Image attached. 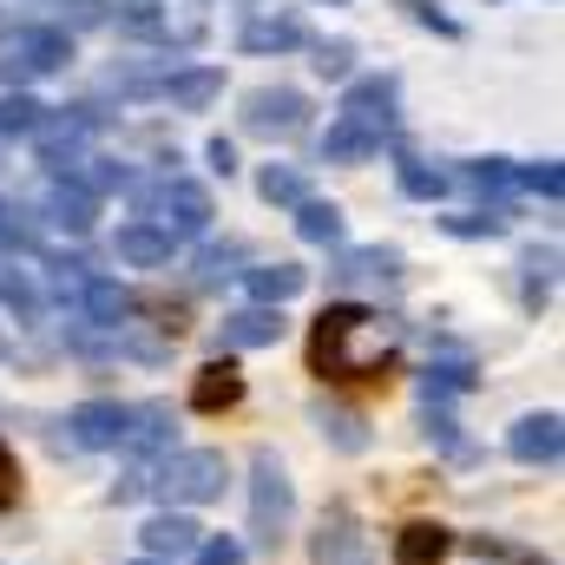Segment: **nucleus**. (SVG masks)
<instances>
[{"instance_id": "15", "label": "nucleus", "mask_w": 565, "mask_h": 565, "mask_svg": "<svg viewBox=\"0 0 565 565\" xmlns=\"http://www.w3.org/2000/svg\"><path fill=\"white\" fill-rule=\"evenodd\" d=\"M79 309H86V322H93V329H132V316H139L132 289H126V282H113V277H86Z\"/></svg>"}, {"instance_id": "44", "label": "nucleus", "mask_w": 565, "mask_h": 565, "mask_svg": "<svg viewBox=\"0 0 565 565\" xmlns=\"http://www.w3.org/2000/svg\"><path fill=\"white\" fill-rule=\"evenodd\" d=\"M132 565H164V559H132Z\"/></svg>"}, {"instance_id": "5", "label": "nucleus", "mask_w": 565, "mask_h": 565, "mask_svg": "<svg viewBox=\"0 0 565 565\" xmlns=\"http://www.w3.org/2000/svg\"><path fill=\"white\" fill-rule=\"evenodd\" d=\"M211 217H217V204H211V191H204L198 178H178V171H171V178L151 191V224L171 231V237H204Z\"/></svg>"}, {"instance_id": "12", "label": "nucleus", "mask_w": 565, "mask_h": 565, "mask_svg": "<svg viewBox=\"0 0 565 565\" xmlns=\"http://www.w3.org/2000/svg\"><path fill=\"white\" fill-rule=\"evenodd\" d=\"M113 250H119V264H132V270H164V264H171V250H178V237H171V231H158L151 217H132V224H119Z\"/></svg>"}, {"instance_id": "39", "label": "nucleus", "mask_w": 565, "mask_h": 565, "mask_svg": "<svg viewBox=\"0 0 565 565\" xmlns=\"http://www.w3.org/2000/svg\"><path fill=\"white\" fill-rule=\"evenodd\" d=\"M408 13L422 20L427 33H440V40H460V20H454V13H440V0H408Z\"/></svg>"}, {"instance_id": "11", "label": "nucleus", "mask_w": 565, "mask_h": 565, "mask_svg": "<svg viewBox=\"0 0 565 565\" xmlns=\"http://www.w3.org/2000/svg\"><path fill=\"white\" fill-rule=\"evenodd\" d=\"M145 559H191V553H198V540H204V526H198V520H191V513H178V507H171V513H151V520H145Z\"/></svg>"}, {"instance_id": "4", "label": "nucleus", "mask_w": 565, "mask_h": 565, "mask_svg": "<svg viewBox=\"0 0 565 565\" xmlns=\"http://www.w3.org/2000/svg\"><path fill=\"white\" fill-rule=\"evenodd\" d=\"M224 480H231V460L217 454V447H178L164 467H158V493L171 500V507H211V500H224Z\"/></svg>"}, {"instance_id": "26", "label": "nucleus", "mask_w": 565, "mask_h": 565, "mask_svg": "<svg viewBox=\"0 0 565 565\" xmlns=\"http://www.w3.org/2000/svg\"><path fill=\"white\" fill-rule=\"evenodd\" d=\"M335 277H375V282H402V250H349Z\"/></svg>"}, {"instance_id": "14", "label": "nucleus", "mask_w": 565, "mask_h": 565, "mask_svg": "<svg viewBox=\"0 0 565 565\" xmlns=\"http://www.w3.org/2000/svg\"><path fill=\"white\" fill-rule=\"evenodd\" d=\"M237 402H244V375H237L231 355H217V362H204V369L191 375V408H198V415H224V408H237Z\"/></svg>"}, {"instance_id": "13", "label": "nucleus", "mask_w": 565, "mask_h": 565, "mask_svg": "<svg viewBox=\"0 0 565 565\" xmlns=\"http://www.w3.org/2000/svg\"><path fill=\"white\" fill-rule=\"evenodd\" d=\"M66 427H73V440L93 447V454L126 447V408H119V402H79V408L66 415Z\"/></svg>"}, {"instance_id": "8", "label": "nucleus", "mask_w": 565, "mask_h": 565, "mask_svg": "<svg viewBox=\"0 0 565 565\" xmlns=\"http://www.w3.org/2000/svg\"><path fill=\"white\" fill-rule=\"evenodd\" d=\"M507 454H513V460H526V467H559V454H565L559 415H553V408L520 415V422L507 427Z\"/></svg>"}, {"instance_id": "25", "label": "nucleus", "mask_w": 565, "mask_h": 565, "mask_svg": "<svg viewBox=\"0 0 565 565\" xmlns=\"http://www.w3.org/2000/svg\"><path fill=\"white\" fill-rule=\"evenodd\" d=\"M46 119V106L33 93H0V139H33Z\"/></svg>"}, {"instance_id": "27", "label": "nucleus", "mask_w": 565, "mask_h": 565, "mask_svg": "<svg viewBox=\"0 0 565 565\" xmlns=\"http://www.w3.org/2000/svg\"><path fill=\"white\" fill-rule=\"evenodd\" d=\"M257 191H264V204H289V211L309 198V184H302L296 164H264V171H257Z\"/></svg>"}, {"instance_id": "6", "label": "nucleus", "mask_w": 565, "mask_h": 565, "mask_svg": "<svg viewBox=\"0 0 565 565\" xmlns=\"http://www.w3.org/2000/svg\"><path fill=\"white\" fill-rule=\"evenodd\" d=\"M237 119H244V132H257V139H296V132L309 126V99H302L296 86H250Z\"/></svg>"}, {"instance_id": "20", "label": "nucleus", "mask_w": 565, "mask_h": 565, "mask_svg": "<svg viewBox=\"0 0 565 565\" xmlns=\"http://www.w3.org/2000/svg\"><path fill=\"white\" fill-rule=\"evenodd\" d=\"M296 237H302V244H322V250H335V244L349 237V217H342V204H329V198H302V204H296Z\"/></svg>"}, {"instance_id": "18", "label": "nucleus", "mask_w": 565, "mask_h": 565, "mask_svg": "<svg viewBox=\"0 0 565 565\" xmlns=\"http://www.w3.org/2000/svg\"><path fill=\"white\" fill-rule=\"evenodd\" d=\"M93 217H99V198H93V191H79L73 178H60V184L46 191V224H60L66 237H86V231H93Z\"/></svg>"}, {"instance_id": "16", "label": "nucleus", "mask_w": 565, "mask_h": 565, "mask_svg": "<svg viewBox=\"0 0 565 565\" xmlns=\"http://www.w3.org/2000/svg\"><path fill=\"white\" fill-rule=\"evenodd\" d=\"M382 132H369V126H355V119H329V132H322V164H369L375 151H382Z\"/></svg>"}, {"instance_id": "41", "label": "nucleus", "mask_w": 565, "mask_h": 565, "mask_svg": "<svg viewBox=\"0 0 565 565\" xmlns=\"http://www.w3.org/2000/svg\"><path fill=\"white\" fill-rule=\"evenodd\" d=\"M20 500V460H13V447L0 440V507H13Z\"/></svg>"}, {"instance_id": "37", "label": "nucleus", "mask_w": 565, "mask_h": 565, "mask_svg": "<svg viewBox=\"0 0 565 565\" xmlns=\"http://www.w3.org/2000/svg\"><path fill=\"white\" fill-rule=\"evenodd\" d=\"M467 178H473L480 191H513V164H507V158H473Z\"/></svg>"}, {"instance_id": "10", "label": "nucleus", "mask_w": 565, "mask_h": 565, "mask_svg": "<svg viewBox=\"0 0 565 565\" xmlns=\"http://www.w3.org/2000/svg\"><path fill=\"white\" fill-rule=\"evenodd\" d=\"M151 93H158L164 106H178V113H204L211 99H224V66H178V73H164Z\"/></svg>"}, {"instance_id": "7", "label": "nucleus", "mask_w": 565, "mask_h": 565, "mask_svg": "<svg viewBox=\"0 0 565 565\" xmlns=\"http://www.w3.org/2000/svg\"><path fill=\"white\" fill-rule=\"evenodd\" d=\"M395 106H402V79H395V73H369V79H355V86H349L342 119H355V126H369V132L395 139Z\"/></svg>"}, {"instance_id": "40", "label": "nucleus", "mask_w": 565, "mask_h": 565, "mask_svg": "<svg viewBox=\"0 0 565 565\" xmlns=\"http://www.w3.org/2000/svg\"><path fill=\"white\" fill-rule=\"evenodd\" d=\"M231 264H244V250H237V244H224V250H204V264H198V277H204V282H217V277H237Z\"/></svg>"}, {"instance_id": "42", "label": "nucleus", "mask_w": 565, "mask_h": 565, "mask_svg": "<svg viewBox=\"0 0 565 565\" xmlns=\"http://www.w3.org/2000/svg\"><path fill=\"white\" fill-rule=\"evenodd\" d=\"M60 7H66L73 26H99V20H106V0H60ZM73 26H66V33H73Z\"/></svg>"}, {"instance_id": "33", "label": "nucleus", "mask_w": 565, "mask_h": 565, "mask_svg": "<svg viewBox=\"0 0 565 565\" xmlns=\"http://www.w3.org/2000/svg\"><path fill=\"white\" fill-rule=\"evenodd\" d=\"M440 231H447V237H500L507 217H500V211H454V217H440Z\"/></svg>"}, {"instance_id": "1", "label": "nucleus", "mask_w": 565, "mask_h": 565, "mask_svg": "<svg viewBox=\"0 0 565 565\" xmlns=\"http://www.w3.org/2000/svg\"><path fill=\"white\" fill-rule=\"evenodd\" d=\"M375 322H382V316H375V309H362V302H329V309L316 316V335H309L316 369H322V375H335V382H369V375H382V369H388V355L355 349Z\"/></svg>"}, {"instance_id": "9", "label": "nucleus", "mask_w": 565, "mask_h": 565, "mask_svg": "<svg viewBox=\"0 0 565 565\" xmlns=\"http://www.w3.org/2000/svg\"><path fill=\"white\" fill-rule=\"evenodd\" d=\"M237 46L244 53H296V46H309V20L296 13V7H282V13H257V20H244V33H237Z\"/></svg>"}, {"instance_id": "31", "label": "nucleus", "mask_w": 565, "mask_h": 565, "mask_svg": "<svg viewBox=\"0 0 565 565\" xmlns=\"http://www.w3.org/2000/svg\"><path fill=\"white\" fill-rule=\"evenodd\" d=\"M520 270H526V309H540V302H546V289H553V270H559V250H553V244H546V250L533 244Z\"/></svg>"}, {"instance_id": "17", "label": "nucleus", "mask_w": 565, "mask_h": 565, "mask_svg": "<svg viewBox=\"0 0 565 565\" xmlns=\"http://www.w3.org/2000/svg\"><path fill=\"white\" fill-rule=\"evenodd\" d=\"M282 309H264V302H250V309H237V316H224V349H270L282 342Z\"/></svg>"}, {"instance_id": "46", "label": "nucleus", "mask_w": 565, "mask_h": 565, "mask_svg": "<svg viewBox=\"0 0 565 565\" xmlns=\"http://www.w3.org/2000/svg\"><path fill=\"white\" fill-rule=\"evenodd\" d=\"M329 7H335V0H329Z\"/></svg>"}, {"instance_id": "38", "label": "nucleus", "mask_w": 565, "mask_h": 565, "mask_svg": "<svg viewBox=\"0 0 565 565\" xmlns=\"http://www.w3.org/2000/svg\"><path fill=\"white\" fill-rule=\"evenodd\" d=\"M0 237H7V250H13V257L33 244V224H26V211H20V204H7V198H0Z\"/></svg>"}, {"instance_id": "29", "label": "nucleus", "mask_w": 565, "mask_h": 565, "mask_svg": "<svg viewBox=\"0 0 565 565\" xmlns=\"http://www.w3.org/2000/svg\"><path fill=\"white\" fill-rule=\"evenodd\" d=\"M316 422H322V434H329L342 454H362V447H369V422H362V415H349V408H322Z\"/></svg>"}, {"instance_id": "2", "label": "nucleus", "mask_w": 565, "mask_h": 565, "mask_svg": "<svg viewBox=\"0 0 565 565\" xmlns=\"http://www.w3.org/2000/svg\"><path fill=\"white\" fill-rule=\"evenodd\" d=\"M66 66H73V33H66V26L33 20V26L0 33V86H7V93H26V79L66 73Z\"/></svg>"}, {"instance_id": "19", "label": "nucleus", "mask_w": 565, "mask_h": 565, "mask_svg": "<svg viewBox=\"0 0 565 565\" xmlns=\"http://www.w3.org/2000/svg\"><path fill=\"white\" fill-rule=\"evenodd\" d=\"M178 440V415L164 402H145V408H126V447L132 454H164Z\"/></svg>"}, {"instance_id": "35", "label": "nucleus", "mask_w": 565, "mask_h": 565, "mask_svg": "<svg viewBox=\"0 0 565 565\" xmlns=\"http://www.w3.org/2000/svg\"><path fill=\"white\" fill-rule=\"evenodd\" d=\"M191 565H244V540H231V533H211V540H198Z\"/></svg>"}, {"instance_id": "45", "label": "nucleus", "mask_w": 565, "mask_h": 565, "mask_svg": "<svg viewBox=\"0 0 565 565\" xmlns=\"http://www.w3.org/2000/svg\"><path fill=\"white\" fill-rule=\"evenodd\" d=\"M0 355H7V335H0Z\"/></svg>"}, {"instance_id": "28", "label": "nucleus", "mask_w": 565, "mask_h": 565, "mask_svg": "<svg viewBox=\"0 0 565 565\" xmlns=\"http://www.w3.org/2000/svg\"><path fill=\"white\" fill-rule=\"evenodd\" d=\"M513 191H533V198H546V204H559V191H565V171H559V158H540V164H513Z\"/></svg>"}, {"instance_id": "24", "label": "nucleus", "mask_w": 565, "mask_h": 565, "mask_svg": "<svg viewBox=\"0 0 565 565\" xmlns=\"http://www.w3.org/2000/svg\"><path fill=\"white\" fill-rule=\"evenodd\" d=\"M395 184H402V198H422V204L447 198V171L415 158V151H395Z\"/></svg>"}, {"instance_id": "43", "label": "nucleus", "mask_w": 565, "mask_h": 565, "mask_svg": "<svg viewBox=\"0 0 565 565\" xmlns=\"http://www.w3.org/2000/svg\"><path fill=\"white\" fill-rule=\"evenodd\" d=\"M204 158H211V171H224V178L237 171V145H231V139H211V145H204Z\"/></svg>"}, {"instance_id": "23", "label": "nucleus", "mask_w": 565, "mask_h": 565, "mask_svg": "<svg viewBox=\"0 0 565 565\" xmlns=\"http://www.w3.org/2000/svg\"><path fill=\"white\" fill-rule=\"evenodd\" d=\"M454 553V533L440 526V520H415V526H402V540H395V559L402 565H434Z\"/></svg>"}, {"instance_id": "36", "label": "nucleus", "mask_w": 565, "mask_h": 565, "mask_svg": "<svg viewBox=\"0 0 565 565\" xmlns=\"http://www.w3.org/2000/svg\"><path fill=\"white\" fill-rule=\"evenodd\" d=\"M342 559H355V526L349 520H335V540L329 533L316 540V565H342Z\"/></svg>"}, {"instance_id": "32", "label": "nucleus", "mask_w": 565, "mask_h": 565, "mask_svg": "<svg viewBox=\"0 0 565 565\" xmlns=\"http://www.w3.org/2000/svg\"><path fill=\"white\" fill-rule=\"evenodd\" d=\"M322 79H349L355 73V40H316V60H309Z\"/></svg>"}, {"instance_id": "22", "label": "nucleus", "mask_w": 565, "mask_h": 565, "mask_svg": "<svg viewBox=\"0 0 565 565\" xmlns=\"http://www.w3.org/2000/svg\"><path fill=\"white\" fill-rule=\"evenodd\" d=\"M0 309H13V322H33V316H40V289H33V270H26L13 250H0Z\"/></svg>"}, {"instance_id": "34", "label": "nucleus", "mask_w": 565, "mask_h": 565, "mask_svg": "<svg viewBox=\"0 0 565 565\" xmlns=\"http://www.w3.org/2000/svg\"><path fill=\"white\" fill-rule=\"evenodd\" d=\"M119 26L139 33V40H151V33H164V7H158V0H126V7H119Z\"/></svg>"}, {"instance_id": "30", "label": "nucleus", "mask_w": 565, "mask_h": 565, "mask_svg": "<svg viewBox=\"0 0 565 565\" xmlns=\"http://www.w3.org/2000/svg\"><path fill=\"white\" fill-rule=\"evenodd\" d=\"M422 388H427V402H440V395H467V388H473V362H427Z\"/></svg>"}, {"instance_id": "21", "label": "nucleus", "mask_w": 565, "mask_h": 565, "mask_svg": "<svg viewBox=\"0 0 565 565\" xmlns=\"http://www.w3.org/2000/svg\"><path fill=\"white\" fill-rule=\"evenodd\" d=\"M244 282H250V296H257L264 309H282L289 296H302L309 270H302V264H257V270H244Z\"/></svg>"}, {"instance_id": "3", "label": "nucleus", "mask_w": 565, "mask_h": 565, "mask_svg": "<svg viewBox=\"0 0 565 565\" xmlns=\"http://www.w3.org/2000/svg\"><path fill=\"white\" fill-rule=\"evenodd\" d=\"M289 526H296V487H289L277 454L257 447V460H250V540L264 553H277L289 540Z\"/></svg>"}]
</instances>
